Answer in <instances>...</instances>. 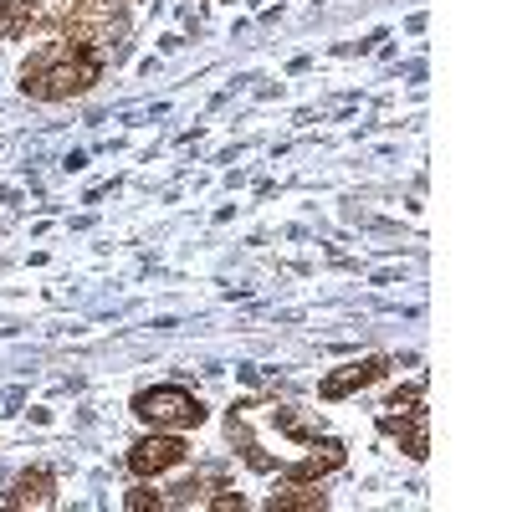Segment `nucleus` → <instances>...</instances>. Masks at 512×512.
<instances>
[{
	"instance_id": "f257e3e1",
	"label": "nucleus",
	"mask_w": 512,
	"mask_h": 512,
	"mask_svg": "<svg viewBox=\"0 0 512 512\" xmlns=\"http://www.w3.org/2000/svg\"><path fill=\"white\" fill-rule=\"evenodd\" d=\"M98 77H103L98 41L67 36V41H52V47L31 52V62L21 67V93L36 103H67L77 93H88Z\"/></svg>"
},
{
	"instance_id": "f03ea898",
	"label": "nucleus",
	"mask_w": 512,
	"mask_h": 512,
	"mask_svg": "<svg viewBox=\"0 0 512 512\" xmlns=\"http://www.w3.org/2000/svg\"><path fill=\"white\" fill-rule=\"evenodd\" d=\"M134 415L144 425H154V431H195V425H205V400L190 395L185 384H154V390H139L134 395Z\"/></svg>"
},
{
	"instance_id": "7ed1b4c3",
	"label": "nucleus",
	"mask_w": 512,
	"mask_h": 512,
	"mask_svg": "<svg viewBox=\"0 0 512 512\" xmlns=\"http://www.w3.org/2000/svg\"><path fill=\"white\" fill-rule=\"evenodd\" d=\"M185 456H190V446L180 441V431H149V436H139L134 446H128V472L159 477V472H169V466H180Z\"/></svg>"
},
{
	"instance_id": "20e7f679",
	"label": "nucleus",
	"mask_w": 512,
	"mask_h": 512,
	"mask_svg": "<svg viewBox=\"0 0 512 512\" xmlns=\"http://www.w3.org/2000/svg\"><path fill=\"white\" fill-rule=\"evenodd\" d=\"M390 374V359H359V364H344V369H333L323 384H318V395L323 400H349V395H359V390H369L374 379H384Z\"/></svg>"
},
{
	"instance_id": "39448f33",
	"label": "nucleus",
	"mask_w": 512,
	"mask_h": 512,
	"mask_svg": "<svg viewBox=\"0 0 512 512\" xmlns=\"http://www.w3.org/2000/svg\"><path fill=\"white\" fill-rule=\"evenodd\" d=\"M67 26H72V36H82V41H103V36L123 31L128 16H123V6H113V0H82V11L67 16Z\"/></svg>"
},
{
	"instance_id": "423d86ee",
	"label": "nucleus",
	"mask_w": 512,
	"mask_h": 512,
	"mask_svg": "<svg viewBox=\"0 0 512 512\" xmlns=\"http://www.w3.org/2000/svg\"><path fill=\"white\" fill-rule=\"evenodd\" d=\"M344 461H349L344 441H323V446H313V456H303V461L287 466V482H323V477L338 472Z\"/></svg>"
},
{
	"instance_id": "0eeeda50",
	"label": "nucleus",
	"mask_w": 512,
	"mask_h": 512,
	"mask_svg": "<svg viewBox=\"0 0 512 512\" xmlns=\"http://www.w3.org/2000/svg\"><path fill=\"white\" fill-rule=\"evenodd\" d=\"M11 507H52L57 502V477L47 472V466H31V472H21L11 482Z\"/></svg>"
},
{
	"instance_id": "6e6552de",
	"label": "nucleus",
	"mask_w": 512,
	"mask_h": 512,
	"mask_svg": "<svg viewBox=\"0 0 512 512\" xmlns=\"http://www.w3.org/2000/svg\"><path fill=\"white\" fill-rule=\"evenodd\" d=\"M384 431H400V436H405V456H410V461H425V451H431V436H425V410L384 415Z\"/></svg>"
},
{
	"instance_id": "1a4fd4ad",
	"label": "nucleus",
	"mask_w": 512,
	"mask_h": 512,
	"mask_svg": "<svg viewBox=\"0 0 512 512\" xmlns=\"http://www.w3.org/2000/svg\"><path fill=\"white\" fill-rule=\"evenodd\" d=\"M267 507H272V512H323L328 497H323L313 482H287V492H272Z\"/></svg>"
},
{
	"instance_id": "9d476101",
	"label": "nucleus",
	"mask_w": 512,
	"mask_h": 512,
	"mask_svg": "<svg viewBox=\"0 0 512 512\" xmlns=\"http://www.w3.org/2000/svg\"><path fill=\"white\" fill-rule=\"evenodd\" d=\"M425 400V384H410V390H395L390 395V405H384V410H390V415H410L415 405Z\"/></svg>"
},
{
	"instance_id": "9b49d317",
	"label": "nucleus",
	"mask_w": 512,
	"mask_h": 512,
	"mask_svg": "<svg viewBox=\"0 0 512 512\" xmlns=\"http://www.w3.org/2000/svg\"><path fill=\"white\" fill-rule=\"evenodd\" d=\"M123 507L128 512H149V507H169V497H159L154 487H134V492L123 497Z\"/></svg>"
},
{
	"instance_id": "f8f14e48",
	"label": "nucleus",
	"mask_w": 512,
	"mask_h": 512,
	"mask_svg": "<svg viewBox=\"0 0 512 512\" xmlns=\"http://www.w3.org/2000/svg\"><path fill=\"white\" fill-rule=\"evenodd\" d=\"M205 507H210V512H241L246 497H241V492H221V497H205Z\"/></svg>"
}]
</instances>
